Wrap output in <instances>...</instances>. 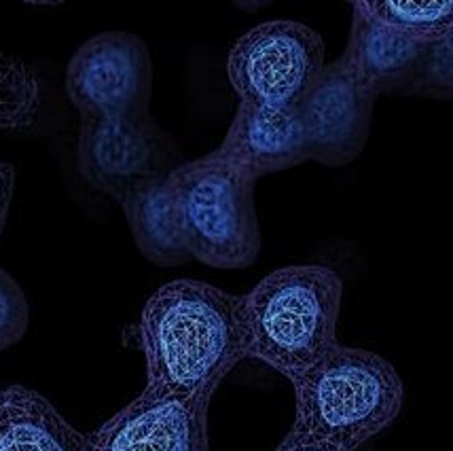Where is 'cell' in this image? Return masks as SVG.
<instances>
[{
    "mask_svg": "<svg viewBox=\"0 0 453 451\" xmlns=\"http://www.w3.org/2000/svg\"><path fill=\"white\" fill-rule=\"evenodd\" d=\"M138 337L147 384L212 401L220 381L248 358L244 294L191 278L172 280L149 297Z\"/></svg>",
    "mask_w": 453,
    "mask_h": 451,
    "instance_id": "obj_1",
    "label": "cell"
},
{
    "mask_svg": "<svg viewBox=\"0 0 453 451\" xmlns=\"http://www.w3.org/2000/svg\"><path fill=\"white\" fill-rule=\"evenodd\" d=\"M343 280L326 265H286L244 294L248 358L286 379L314 367L337 346Z\"/></svg>",
    "mask_w": 453,
    "mask_h": 451,
    "instance_id": "obj_2",
    "label": "cell"
},
{
    "mask_svg": "<svg viewBox=\"0 0 453 451\" xmlns=\"http://www.w3.org/2000/svg\"><path fill=\"white\" fill-rule=\"evenodd\" d=\"M293 431L356 451L384 432L403 409V379L380 354L337 343L322 361L290 379Z\"/></svg>",
    "mask_w": 453,
    "mask_h": 451,
    "instance_id": "obj_3",
    "label": "cell"
},
{
    "mask_svg": "<svg viewBox=\"0 0 453 451\" xmlns=\"http://www.w3.org/2000/svg\"><path fill=\"white\" fill-rule=\"evenodd\" d=\"M191 256L214 270H246L261 255L257 179L219 150L170 174Z\"/></svg>",
    "mask_w": 453,
    "mask_h": 451,
    "instance_id": "obj_4",
    "label": "cell"
},
{
    "mask_svg": "<svg viewBox=\"0 0 453 451\" xmlns=\"http://www.w3.org/2000/svg\"><path fill=\"white\" fill-rule=\"evenodd\" d=\"M325 66V41L314 28L273 19L235 41L226 57V77L240 102L296 109Z\"/></svg>",
    "mask_w": 453,
    "mask_h": 451,
    "instance_id": "obj_5",
    "label": "cell"
},
{
    "mask_svg": "<svg viewBox=\"0 0 453 451\" xmlns=\"http://www.w3.org/2000/svg\"><path fill=\"white\" fill-rule=\"evenodd\" d=\"M182 164L174 138L144 115H81V176L112 200L121 202L140 182L168 176Z\"/></svg>",
    "mask_w": 453,
    "mask_h": 451,
    "instance_id": "obj_6",
    "label": "cell"
},
{
    "mask_svg": "<svg viewBox=\"0 0 453 451\" xmlns=\"http://www.w3.org/2000/svg\"><path fill=\"white\" fill-rule=\"evenodd\" d=\"M66 94L81 115L149 112L153 62L147 42L129 32H102L79 47L66 68Z\"/></svg>",
    "mask_w": 453,
    "mask_h": 451,
    "instance_id": "obj_7",
    "label": "cell"
},
{
    "mask_svg": "<svg viewBox=\"0 0 453 451\" xmlns=\"http://www.w3.org/2000/svg\"><path fill=\"white\" fill-rule=\"evenodd\" d=\"M375 100L343 56L326 64L296 106L307 159L326 168L352 164L369 141Z\"/></svg>",
    "mask_w": 453,
    "mask_h": 451,
    "instance_id": "obj_8",
    "label": "cell"
},
{
    "mask_svg": "<svg viewBox=\"0 0 453 451\" xmlns=\"http://www.w3.org/2000/svg\"><path fill=\"white\" fill-rule=\"evenodd\" d=\"M203 396L147 384L129 405L88 434V451H210Z\"/></svg>",
    "mask_w": 453,
    "mask_h": 451,
    "instance_id": "obj_9",
    "label": "cell"
},
{
    "mask_svg": "<svg viewBox=\"0 0 453 451\" xmlns=\"http://www.w3.org/2000/svg\"><path fill=\"white\" fill-rule=\"evenodd\" d=\"M428 45L371 18L358 3H352V28L343 57L377 98L409 96Z\"/></svg>",
    "mask_w": 453,
    "mask_h": 451,
    "instance_id": "obj_10",
    "label": "cell"
},
{
    "mask_svg": "<svg viewBox=\"0 0 453 451\" xmlns=\"http://www.w3.org/2000/svg\"><path fill=\"white\" fill-rule=\"evenodd\" d=\"M217 150L257 180L310 161L299 111L265 109L248 102L237 104L229 132Z\"/></svg>",
    "mask_w": 453,
    "mask_h": 451,
    "instance_id": "obj_11",
    "label": "cell"
},
{
    "mask_svg": "<svg viewBox=\"0 0 453 451\" xmlns=\"http://www.w3.org/2000/svg\"><path fill=\"white\" fill-rule=\"evenodd\" d=\"M144 259L159 267L185 265L193 259L182 235L176 191L170 174L140 182L119 202Z\"/></svg>",
    "mask_w": 453,
    "mask_h": 451,
    "instance_id": "obj_12",
    "label": "cell"
},
{
    "mask_svg": "<svg viewBox=\"0 0 453 451\" xmlns=\"http://www.w3.org/2000/svg\"><path fill=\"white\" fill-rule=\"evenodd\" d=\"M0 451H88V434L41 392L11 384L0 390Z\"/></svg>",
    "mask_w": 453,
    "mask_h": 451,
    "instance_id": "obj_13",
    "label": "cell"
},
{
    "mask_svg": "<svg viewBox=\"0 0 453 451\" xmlns=\"http://www.w3.org/2000/svg\"><path fill=\"white\" fill-rule=\"evenodd\" d=\"M358 7L419 42L453 36V0H358Z\"/></svg>",
    "mask_w": 453,
    "mask_h": 451,
    "instance_id": "obj_14",
    "label": "cell"
},
{
    "mask_svg": "<svg viewBox=\"0 0 453 451\" xmlns=\"http://www.w3.org/2000/svg\"><path fill=\"white\" fill-rule=\"evenodd\" d=\"M41 109L42 88L35 68L19 57L0 53V132H30Z\"/></svg>",
    "mask_w": 453,
    "mask_h": 451,
    "instance_id": "obj_15",
    "label": "cell"
},
{
    "mask_svg": "<svg viewBox=\"0 0 453 451\" xmlns=\"http://www.w3.org/2000/svg\"><path fill=\"white\" fill-rule=\"evenodd\" d=\"M409 96L453 100V36L430 42Z\"/></svg>",
    "mask_w": 453,
    "mask_h": 451,
    "instance_id": "obj_16",
    "label": "cell"
},
{
    "mask_svg": "<svg viewBox=\"0 0 453 451\" xmlns=\"http://www.w3.org/2000/svg\"><path fill=\"white\" fill-rule=\"evenodd\" d=\"M30 308L21 287L0 270V352L15 346L28 331Z\"/></svg>",
    "mask_w": 453,
    "mask_h": 451,
    "instance_id": "obj_17",
    "label": "cell"
},
{
    "mask_svg": "<svg viewBox=\"0 0 453 451\" xmlns=\"http://www.w3.org/2000/svg\"><path fill=\"white\" fill-rule=\"evenodd\" d=\"M273 451H345L337 445L322 441V439L310 437V434L296 432L290 428V432L282 439V443L278 445Z\"/></svg>",
    "mask_w": 453,
    "mask_h": 451,
    "instance_id": "obj_18",
    "label": "cell"
},
{
    "mask_svg": "<svg viewBox=\"0 0 453 451\" xmlns=\"http://www.w3.org/2000/svg\"><path fill=\"white\" fill-rule=\"evenodd\" d=\"M15 189V168L7 161H0V235H3L4 225H7L9 206L13 200Z\"/></svg>",
    "mask_w": 453,
    "mask_h": 451,
    "instance_id": "obj_19",
    "label": "cell"
}]
</instances>
